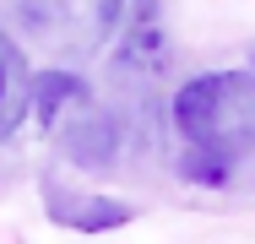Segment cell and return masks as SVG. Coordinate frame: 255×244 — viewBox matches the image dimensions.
Returning a JSON list of instances; mask_svg holds the SVG:
<instances>
[{
	"mask_svg": "<svg viewBox=\"0 0 255 244\" xmlns=\"http://www.w3.org/2000/svg\"><path fill=\"white\" fill-rule=\"evenodd\" d=\"M27 109H33V71H27L22 49L11 44V33L0 27V141L16 136Z\"/></svg>",
	"mask_w": 255,
	"mask_h": 244,
	"instance_id": "obj_3",
	"label": "cell"
},
{
	"mask_svg": "<svg viewBox=\"0 0 255 244\" xmlns=\"http://www.w3.org/2000/svg\"><path fill=\"white\" fill-rule=\"evenodd\" d=\"M174 125L196 157L239 163L245 152H255V76L245 71L190 76L174 93Z\"/></svg>",
	"mask_w": 255,
	"mask_h": 244,
	"instance_id": "obj_1",
	"label": "cell"
},
{
	"mask_svg": "<svg viewBox=\"0 0 255 244\" xmlns=\"http://www.w3.org/2000/svg\"><path fill=\"white\" fill-rule=\"evenodd\" d=\"M103 27L120 44L125 65H141V71L163 65V54H168V44H163V0H103Z\"/></svg>",
	"mask_w": 255,
	"mask_h": 244,
	"instance_id": "obj_2",
	"label": "cell"
}]
</instances>
